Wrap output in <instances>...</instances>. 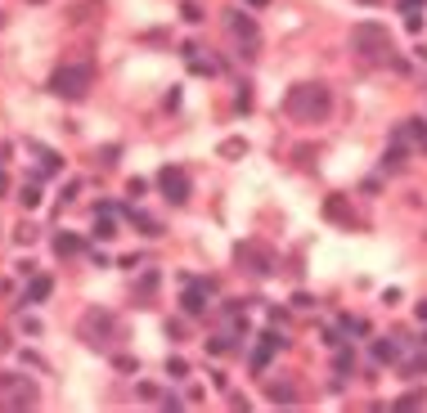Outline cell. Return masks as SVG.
Wrapping results in <instances>:
<instances>
[{
  "label": "cell",
  "mask_w": 427,
  "mask_h": 413,
  "mask_svg": "<svg viewBox=\"0 0 427 413\" xmlns=\"http://www.w3.org/2000/svg\"><path fill=\"white\" fill-rule=\"evenodd\" d=\"M284 113L292 121L315 126V121H324L328 113H333V94H328V86H320V81H301V86H292L284 94Z\"/></svg>",
  "instance_id": "obj_1"
},
{
  "label": "cell",
  "mask_w": 427,
  "mask_h": 413,
  "mask_svg": "<svg viewBox=\"0 0 427 413\" xmlns=\"http://www.w3.org/2000/svg\"><path fill=\"white\" fill-rule=\"evenodd\" d=\"M351 50H356L364 63H387V58H396L392 32H387L383 23H360V27L351 32Z\"/></svg>",
  "instance_id": "obj_2"
},
{
  "label": "cell",
  "mask_w": 427,
  "mask_h": 413,
  "mask_svg": "<svg viewBox=\"0 0 427 413\" xmlns=\"http://www.w3.org/2000/svg\"><path fill=\"white\" fill-rule=\"evenodd\" d=\"M77 333H81V342H85V346L108 350V346H117L121 323H117V314H113V310H85V314H81V323H77Z\"/></svg>",
  "instance_id": "obj_3"
},
{
  "label": "cell",
  "mask_w": 427,
  "mask_h": 413,
  "mask_svg": "<svg viewBox=\"0 0 427 413\" xmlns=\"http://www.w3.org/2000/svg\"><path fill=\"white\" fill-rule=\"evenodd\" d=\"M90 81H95L90 63H59L54 77H50V90L59 99H85V94H90Z\"/></svg>",
  "instance_id": "obj_4"
},
{
  "label": "cell",
  "mask_w": 427,
  "mask_h": 413,
  "mask_svg": "<svg viewBox=\"0 0 427 413\" xmlns=\"http://www.w3.org/2000/svg\"><path fill=\"white\" fill-rule=\"evenodd\" d=\"M36 400H41V391H36L32 378H23V373H0V409H32Z\"/></svg>",
  "instance_id": "obj_5"
},
{
  "label": "cell",
  "mask_w": 427,
  "mask_h": 413,
  "mask_svg": "<svg viewBox=\"0 0 427 413\" xmlns=\"http://www.w3.org/2000/svg\"><path fill=\"white\" fill-rule=\"evenodd\" d=\"M234 261L243 265V270H252L256 278H265V274L275 270V257L261 247V242H239V247H234Z\"/></svg>",
  "instance_id": "obj_6"
},
{
  "label": "cell",
  "mask_w": 427,
  "mask_h": 413,
  "mask_svg": "<svg viewBox=\"0 0 427 413\" xmlns=\"http://www.w3.org/2000/svg\"><path fill=\"white\" fill-rule=\"evenodd\" d=\"M157 189H162L167 202H189V175H185V166H162V171H157Z\"/></svg>",
  "instance_id": "obj_7"
},
{
  "label": "cell",
  "mask_w": 427,
  "mask_h": 413,
  "mask_svg": "<svg viewBox=\"0 0 427 413\" xmlns=\"http://www.w3.org/2000/svg\"><path fill=\"white\" fill-rule=\"evenodd\" d=\"M409 144L427 149V121H405V126L396 130V149H409Z\"/></svg>",
  "instance_id": "obj_8"
},
{
  "label": "cell",
  "mask_w": 427,
  "mask_h": 413,
  "mask_svg": "<svg viewBox=\"0 0 427 413\" xmlns=\"http://www.w3.org/2000/svg\"><path fill=\"white\" fill-rule=\"evenodd\" d=\"M275 350H284V337L265 333L261 342H256V350H252V369H265V364H270V355H275Z\"/></svg>",
  "instance_id": "obj_9"
},
{
  "label": "cell",
  "mask_w": 427,
  "mask_h": 413,
  "mask_svg": "<svg viewBox=\"0 0 427 413\" xmlns=\"http://www.w3.org/2000/svg\"><path fill=\"white\" fill-rule=\"evenodd\" d=\"M212 292H216V283H193L185 292V301H180L185 314H203V306H207V297H212Z\"/></svg>",
  "instance_id": "obj_10"
},
{
  "label": "cell",
  "mask_w": 427,
  "mask_h": 413,
  "mask_svg": "<svg viewBox=\"0 0 427 413\" xmlns=\"http://www.w3.org/2000/svg\"><path fill=\"white\" fill-rule=\"evenodd\" d=\"M225 18H229V32H234V36H239V41H248V45L256 41V23H252L248 14H239V9H229V14H225Z\"/></svg>",
  "instance_id": "obj_11"
},
{
  "label": "cell",
  "mask_w": 427,
  "mask_h": 413,
  "mask_svg": "<svg viewBox=\"0 0 427 413\" xmlns=\"http://www.w3.org/2000/svg\"><path fill=\"white\" fill-rule=\"evenodd\" d=\"M324 216H328L333 225H356V211L347 207V198H328V202H324Z\"/></svg>",
  "instance_id": "obj_12"
},
{
  "label": "cell",
  "mask_w": 427,
  "mask_h": 413,
  "mask_svg": "<svg viewBox=\"0 0 427 413\" xmlns=\"http://www.w3.org/2000/svg\"><path fill=\"white\" fill-rule=\"evenodd\" d=\"M185 54H189V68L198 72V77H216V68H221V63H216L212 54H198V50H193V45H189Z\"/></svg>",
  "instance_id": "obj_13"
},
{
  "label": "cell",
  "mask_w": 427,
  "mask_h": 413,
  "mask_svg": "<svg viewBox=\"0 0 427 413\" xmlns=\"http://www.w3.org/2000/svg\"><path fill=\"white\" fill-rule=\"evenodd\" d=\"M81 247H85V242H81L77 234H59V238H54V252H59V257H77Z\"/></svg>",
  "instance_id": "obj_14"
},
{
  "label": "cell",
  "mask_w": 427,
  "mask_h": 413,
  "mask_svg": "<svg viewBox=\"0 0 427 413\" xmlns=\"http://www.w3.org/2000/svg\"><path fill=\"white\" fill-rule=\"evenodd\" d=\"M373 359H383V364H396V359H400V346H396V342H387V337H383V342H373Z\"/></svg>",
  "instance_id": "obj_15"
},
{
  "label": "cell",
  "mask_w": 427,
  "mask_h": 413,
  "mask_svg": "<svg viewBox=\"0 0 427 413\" xmlns=\"http://www.w3.org/2000/svg\"><path fill=\"white\" fill-rule=\"evenodd\" d=\"M45 297H50V278H45V274H36L32 283H28V301H45Z\"/></svg>",
  "instance_id": "obj_16"
},
{
  "label": "cell",
  "mask_w": 427,
  "mask_h": 413,
  "mask_svg": "<svg viewBox=\"0 0 427 413\" xmlns=\"http://www.w3.org/2000/svg\"><path fill=\"white\" fill-rule=\"evenodd\" d=\"M270 400H275V405H292V400H297V391H292L288 382H270Z\"/></svg>",
  "instance_id": "obj_17"
},
{
  "label": "cell",
  "mask_w": 427,
  "mask_h": 413,
  "mask_svg": "<svg viewBox=\"0 0 427 413\" xmlns=\"http://www.w3.org/2000/svg\"><path fill=\"white\" fill-rule=\"evenodd\" d=\"M18 202H23V207H28V211H32V207L41 202V189H36V185H23V189H18Z\"/></svg>",
  "instance_id": "obj_18"
},
{
  "label": "cell",
  "mask_w": 427,
  "mask_h": 413,
  "mask_svg": "<svg viewBox=\"0 0 427 413\" xmlns=\"http://www.w3.org/2000/svg\"><path fill=\"white\" fill-rule=\"evenodd\" d=\"M423 400H427L423 391H409V395H400V400H396V409H423Z\"/></svg>",
  "instance_id": "obj_19"
},
{
  "label": "cell",
  "mask_w": 427,
  "mask_h": 413,
  "mask_svg": "<svg viewBox=\"0 0 427 413\" xmlns=\"http://www.w3.org/2000/svg\"><path fill=\"white\" fill-rule=\"evenodd\" d=\"M95 234H100V238H113V221H108L104 211H95Z\"/></svg>",
  "instance_id": "obj_20"
},
{
  "label": "cell",
  "mask_w": 427,
  "mask_h": 413,
  "mask_svg": "<svg viewBox=\"0 0 427 413\" xmlns=\"http://www.w3.org/2000/svg\"><path fill=\"white\" fill-rule=\"evenodd\" d=\"M167 373H171V378H185L189 369H185V359H167Z\"/></svg>",
  "instance_id": "obj_21"
},
{
  "label": "cell",
  "mask_w": 427,
  "mask_h": 413,
  "mask_svg": "<svg viewBox=\"0 0 427 413\" xmlns=\"http://www.w3.org/2000/svg\"><path fill=\"white\" fill-rule=\"evenodd\" d=\"M337 369H342V373L356 369V355H351V350H342V355H337Z\"/></svg>",
  "instance_id": "obj_22"
},
{
  "label": "cell",
  "mask_w": 427,
  "mask_h": 413,
  "mask_svg": "<svg viewBox=\"0 0 427 413\" xmlns=\"http://www.w3.org/2000/svg\"><path fill=\"white\" fill-rule=\"evenodd\" d=\"M234 108H239V113H248V108H252V94H248V90H239V99H234Z\"/></svg>",
  "instance_id": "obj_23"
},
{
  "label": "cell",
  "mask_w": 427,
  "mask_h": 413,
  "mask_svg": "<svg viewBox=\"0 0 427 413\" xmlns=\"http://www.w3.org/2000/svg\"><path fill=\"white\" fill-rule=\"evenodd\" d=\"M423 5V0H400V9H405V14H409V9H419Z\"/></svg>",
  "instance_id": "obj_24"
},
{
  "label": "cell",
  "mask_w": 427,
  "mask_h": 413,
  "mask_svg": "<svg viewBox=\"0 0 427 413\" xmlns=\"http://www.w3.org/2000/svg\"><path fill=\"white\" fill-rule=\"evenodd\" d=\"M0 193H5V171H0Z\"/></svg>",
  "instance_id": "obj_25"
},
{
  "label": "cell",
  "mask_w": 427,
  "mask_h": 413,
  "mask_svg": "<svg viewBox=\"0 0 427 413\" xmlns=\"http://www.w3.org/2000/svg\"><path fill=\"white\" fill-rule=\"evenodd\" d=\"M364 5H378V0H364Z\"/></svg>",
  "instance_id": "obj_26"
},
{
  "label": "cell",
  "mask_w": 427,
  "mask_h": 413,
  "mask_svg": "<svg viewBox=\"0 0 427 413\" xmlns=\"http://www.w3.org/2000/svg\"><path fill=\"white\" fill-rule=\"evenodd\" d=\"M32 5H41V0H32Z\"/></svg>",
  "instance_id": "obj_27"
}]
</instances>
